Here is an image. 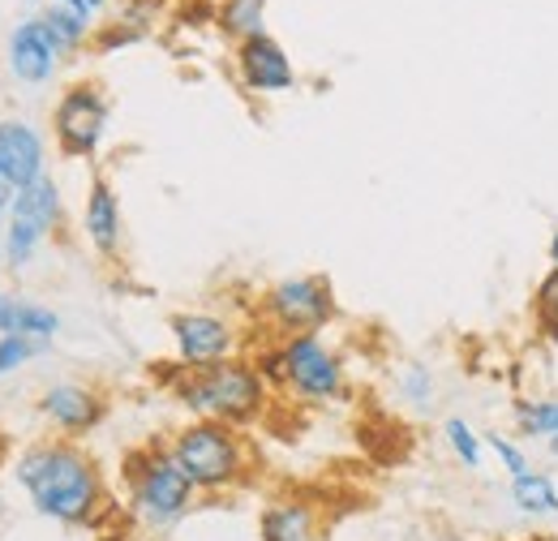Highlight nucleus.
I'll return each mask as SVG.
<instances>
[{
	"label": "nucleus",
	"mask_w": 558,
	"mask_h": 541,
	"mask_svg": "<svg viewBox=\"0 0 558 541\" xmlns=\"http://www.w3.org/2000/svg\"><path fill=\"white\" fill-rule=\"evenodd\" d=\"M232 48L245 39L267 35V0H215V22H210Z\"/></svg>",
	"instance_id": "19"
},
{
	"label": "nucleus",
	"mask_w": 558,
	"mask_h": 541,
	"mask_svg": "<svg viewBox=\"0 0 558 541\" xmlns=\"http://www.w3.org/2000/svg\"><path fill=\"white\" fill-rule=\"evenodd\" d=\"M279 357H283V396H292L296 405L323 408V405H340L349 396L344 352L323 336V332L283 336L279 339Z\"/></svg>",
	"instance_id": "5"
},
{
	"label": "nucleus",
	"mask_w": 558,
	"mask_h": 541,
	"mask_svg": "<svg viewBox=\"0 0 558 541\" xmlns=\"http://www.w3.org/2000/svg\"><path fill=\"white\" fill-rule=\"evenodd\" d=\"M546 254H550V263L558 267V228L550 232V241H546Z\"/></svg>",
	"instance_id": "30"
},
{
	"label": "nucleus",
	"mask_w": 558,
	"mask_h": 541,
	"mask_svg": "<svg viewBox=\"0 0 558 541\" xmlns=\"http://www.w3.org/2000/svg\"><path fill=\"white\" fill-rule=\"evenodd\" d=\"M82 237L95 250V259L121 263V254H125V211H121V194L108 177H90V190H86V203H82Z\"/></svg>",
	"instance_id": "13"
},
{
	"label": "nucleus",
	"mask_w": 558,
	"mask_h": 541,
	"mask_svg": "<svg viewBox=\"0 0 558 541\" xmlns=\"http://www.w3.org/2000/svg\"><path fill=\"white\" fill-rule=\"evenodd\" d=\"M546 460H550V465H558V434H555V438H546Z\"/></svg>",
	"instance_id": "31"
},
{
	"label": "nucleus",
	"mask_w": 558,
	"mask_h": 541,
	"mask_svg": "<svg viewBox=\"0 0 558 541\" xmlns=\"http://www.w3.org/2000/svg\"><path fill=\"white\" fill-rule=\"evenodd\" d=\"M39 22L48 26L52 44L61 48V57H73V52H82V48L95 39V31H99L90 13H82V9H70V4H57V0H48V4L39 9Z\"/></svg>",
	"instance_id": "18"
},
{
	"label": "nucleus",
	"mask_w": 558,
	"mask_h": 541,
	"mask_svg": "<svg viewBox=\"0 0 558 541\" xmlns=\"http://www.w3.org/2000/svg\"><path fill=\"white\" fill-rule=\"evenodd\" d=\"M125 485V525L142 538H168L198 507V490L177 465L168 443H142L121 460Z\"/></svg>",
	"instance_id": "2"
},
{
	"label": "nucleus",
	"mask_w": 558,
	"mask_h": 541,
	"mask_svg": "<svg viewBox=\"0 0 558 541\" xmlns=\"http://www.w3.org/2000/svg\"><path fill=\"white\" fill-rule=\"evenodd\" d=\"M168 336H172L177 365L185 370L245 357V332L228 314H215V310H177L168 318Z\"/></svg>",
	"instance_id": "9"
},
{
	"label": "nucleus",
	"mask_w": 558,
	"mask_h": 541,
	"mask_svg": "<svg viewBox=\"0 0 558 541\" xmlns=\"http://www.w3.org/2000/svg\"><path fill=\"white\" fill-rule=\"evenodd\" d=\"M168 392L190 417L228 421L241 430L254 425L271 405V387L263 383V374L254 370L250 357H232V361L203 365V370H181Z\"/></svg>",
	"instance_id": "4"
},
{
	"label": "nucleus",
	"mask_w": 558,
	"mask_h": 541,
	"mask_svg": "<svg viewBox=\"0 0 558 541\" xmlns=\"http://www.w3.org/2000/svg\"><path fill=\"white\" fill-rule=\"evenodd\" d=\"M442 443H447V452L460 460V469L482 473L489 447H486V434H482L469 417H447V421H442Z\"/></svg>",
	"instance_id": "21"
},
{
	"label": "nucleus",
	"mask_w": 558,
	"mask_h": 541,
	"mask_svg": "<svg viewBox=\"0 0 558 541\" xmlns=\"http://www.w3.org/2000/svg\"><path fill=\"white\" fill-rule=\"evenodd\" d=\"M537 327H542L546 344H550V348H558V314H555V318H537Z\"/></svg>",
	"instance_id": "29"
},
{
	"label": "nucleus",
	"mask_w": 558,
	"mask_h": 541,
	"mask_svg": "<svg viewBox=\"0 0 558 541\" xmlns=\"http://www.w3.org/2000/svg\"><path fill=\"white\" fill-rule=\"evenodd\" d=\"M112 99L99 82H73L52 104V137L65 159H95L108 142Z\"/></svg>",
	"instance_id": "8"
},
{
	"label": "nucleus",
	"mask_w": 558,
	"mask_h": 541,
	"mask_svg": "<svg viewBox=\"0 0 558 541\" xmlns=\"http://www.w3.org/2000/svg\"><path fill=\"white\" fill-rule=\"evenodd\" d=\"M13 481L31 507L61 529L104 533L125 520V507H117L99 460L73 438H39L22 447L13 460Z\"/></svg>",
	"instance_id": "1"
},
{
	"label": "nucleus",
	"mask_w": 558,
	"mask_h": 541,
	"mask_svg": "<svg viewBox=\"0 0 558 541\" xmlns=\"http://www.w3.org/2000/svg\"><path fill=\"white\" fill-rule=\"evenodd\" d=\"M232 69H236V82L258 99H276V95H288L296 86V65L276 35H258V39L236 44Z\"/></svg>",
	"instance_id": "11"
},
{
	"label": "nucleus",
	"mask_w": 558,
	"mask_h": 541,
	"mask_svg": "<svg viewBox=\"0 0 558 541\" xmlns=\"http://www.w3.org/2000/svg\"><path fill=\"white\" fill-rule=\"evenodd\" d=\"M61 228H65V199L52 177L17 190L4 219V267L26 270Z\"/></svg>",
	"instance_id": "7"
},
{
	"label": "nucleus",
	"mask_w": 558,
	"mask_h": 541,
	"mask_svg": "<svg viewBox=\"0 0 558 541\" xmlns=\"http://www.w3.org/2000/svg\"><path fill=\"white\" fill-rule=\"evenodd\" d=\"M0 336H26L52 344V339L61 336V314L52 305H44V301L0 292Z\"/></svg>",
	"instance_id": "16"
},
{
	"label": "nucleus",
	"mask_w": 558,
	"mask_h": 541,
	"mask_svg": "<svg viewBox=\"0 0 558 541\" xmlns=\"http://www.w3.org/2000/svg\"><path fill=\"white\" fill-rule=\"evenodd\" d=\"M0 520H4V481H0Z\"/></svg>",
	"instance_id": "33"
},
{
	"label": "nucleus",
	"mask_w": 558,
	"mask_h": 541,
	"mask_svg": "<svg viewBox=\"0 0 558 541\" xmlns=\"http://www.w3.org/2000/svg\"><path fill=\"white\" fill-rule=\"evenodd\" d=\"M507 498L511 507L524 516V520H558V481L542 469H529V473L511 477L507 481Z\"/></svg>",
	"instance_id": "17"
},
{
	"label": "nucleus",
	"mask_w": 558,
	"mask_h": 541,
	"mask_svg": "<svg viewBox=\"0 0 558 541\" xmlns=\"http://www.w3.org/2000/svg\"><path fill=\"white\" fill-rule=\"evenodd\" d=\"M4 65H9V73H13L22 86H48V82L57 77V69H61V48L52 44L48 26L39 22V13L22 17V22L9 31V39H4Z\"/></svg>",
	"instance_id": "12"
},
{
	"label": "nucleus",
	"mask_w": 558,
	"mask_h": 541,
	"mask_svg": "<svg viewBox=\"0 0 558 541\" xmlns=\"http://www.w3.org/2000/svg\"><path fill=\"white\" fill-rule=\"evenodd\" d=\"M90 4V13H99V9H108V0H86Z\"/></svg>",
	"instance_id": "32"
},
{
	"label": "nucleus",
	"mask_w": 558,
	"mask_h": 541,
	"mask_svg": "<svg viewBox=\"0 0 558 541\" xmlns=\"http://www.w3.org/2000/svg\"><path fill=\"white\" fill-rule=\"evenodd\" d=\"M486 447H489V456H494V460L502 465V473H507V481L533 469V456L524 452L520 434H502V430H489V434H486Z\"/></svg>",
	"instance_id": "23"
},
{
	"label": "nucleus",
	"mask_w": 558,
	"mask_h": 541,
	"mask_svg": "<svg viewBox=\"0 0 558 541\" xmlns=\"http://www.w3.org/2000/svg\"><path fill=\"white\" fill-rule=\"evenodd\" d=\"M9 203H13V190L0 181V270H4V219H9Z\"/></svg>",
	"instance_id": "28"
},
{
	"label": "nucleus",
	"mask_w": 558,
	"mask_h": 541,
	"mask_svg": "<svg viewBox=\"0 0 558 541\" xmlns=\"http://www.w3.org/2000/svg\"><path fill=\"white\" fill-rule=\"evenodd\" d=\"M511 425L520 438H555L558 434V396H520L511 400Z\"/></svg>",
	"instance_id": "20"
},
{
	"label": "nucleus",
	"mask_w": 558,
	"mask_h": 541,
	"mask_svg": "<svg viewBox=\"0 0 558 541\" xmlns=\"http://www.w3.org/2000/svg\"><path fill=\"white\" fill-rule=\"evenodd\" d=\"M35 412L44 417V425L57 434V438H86L90 430H99L104 425V417H108V400H104V392H95L90 383H52V387H44V396H39V405Z\"/></svg>",
	"instance_id": "10"
},
{
	"label": "nucleus",
	"mask_w": 558,
	"mask_h": 541,
	"mask_svg": "<svg viewBox=\"0 0 558 541\" xmlns=\"http://www.w3.org/2000/svg\"><path fill=\"white\" fill-rule=\"evenodd\" d=\"M44 177H48V142H44V134L22 117H4L0 121V181L17 194V190H26Z\"/></svg>",
	"instance_id": "14"
},
{
	"label": "nucleus",
	"mask_w": 558,
	"mask_h": 541,
	"mask_svg": "<svg viewBox=\"0 0 558 541\" xmlns=\"http://www.w3.org/2000/svg\"><path fill=\"white\" fill-rule=\"evenodd\" d=\"M95 541H150V538H142L138 529H130V525L121 520V525H112V529H104V533H95Z\"/></svg>",
	"instance_id": "27"
},
{
	"label": "nucleus",
	"mask_w": 558,
	"mask_h": 541,
	"mask_svg": "<svg viewBox=\"0 0 558 541\" xmlns=\"http://www.w3.org/2000/svg\"><path fill=\"white\" fill-rule=\"evenodd\" d=\"M533 314L537 318H555L558 314V267H550L537 279V288H533Z\"/></svg>",
	"instance_id": "26"
},
{
	"label": "nucleus",
	"mask_w": 558,
	"mask_h": 541,
	"mask_svg": "<svg viewBox=\"0 0 558 541\" xmlns=\"http://www.w3.org/2000/svg\"><path fill=\"white\" fill-rule=\"evenodd\" d=\"M52 344L48 339H26V336H0V378L17 374L22 365H31L35 357H44Z\"/></svg>",
	"instance_id": "24"
},
{
	"label": "nucleus",
	"mask_w": 558,
	"mask_h": 541,
	"mask_svg": "<svg viewBox=\"0 0 558 541\" xmlns=\"http://www.w3.org/2000/svg\"><path fill=\"white\" fill-rule=\"evenodd\" d=\"M159 17H163V0H125V4L117 9V17H112V22L130 26L134 35L146 39V35L159 26Z\"/></svg>",
	"instance_id": "25"
},
{
	"label": "nucleus",
	"mask_w": 558,
	"mask_h": 541,
	"mask_svg": "<svg viewBox=\"0 0 558 541\" xmlns=\"http://www.w3.org/2000/svg\"><path fill=\"white\" fill-rule=\"evenodd\" d=\"M327 512L305 494H279L258 512V541H323Z\"/></svg>",
	"instance_id": "15"
},
{
	"label": "nucleus",
	"mask_w": 558,
	"mask_h": 541,
	"mask_svg": "<svg viewBox=\"0 0 558 541\" xmlns=\"http://www.w3.org/2000/svg\"><path fill=\"white\" fill-rule=\"evenodd\" d=\"M396 396L409 408H417V412L434 408L438 405V374L425 361H404L396 370Z\"/></svg>",
	"instance_id": "22"
},
{
	"label": "nucleus",
	"mask_w": 558,
	"mask_h": 541,
	"mask_svg": "<svg viewBox=\"0 0 558 541\" xmlns=\"http://www.w3.org/2000/svg\"><path fill=\"white\" fill-rule=\"evenodd\" d=\"M340 314L336 284L327 275H283L263 297H258V323L276 339L305 336V332H327Z\"/></svg>",
	"instance_id": "6"
},
{
	"label": "nucleus",
	"mask_w": 558,
	"mask_h": 541,
	"mask_svg": "<svg viewBox=\"0 0 558 541\" xmlns=\"http://www.w3.org/2000/svg\"><path fill=\"white\" fill-rule=\"evenodd\" d=\"M168 447H172L177 465L185 469V477L194 481L198 498L236 494L254 477V447H250V438H245L241 425L190 417L185 425L172 430Z\"/></svg>",
	"instance_id": "3"
}]
</instances>
